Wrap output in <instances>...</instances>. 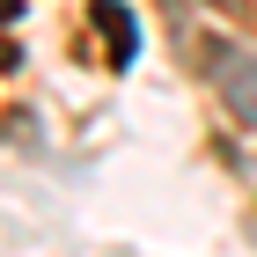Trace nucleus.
<instances>
[{
    "label": "nucleus",
    "mask_w": 257,
    "mask_h": 257,
    "mask_svg": "<svg viewBox=\"0 0 257 257\" xmlns=\"http://www.w3.org/2000/svg\"><path fill=\"white\" fill-rule=\"evenodd\" d=\"M0 15H22V0H0Z\"/></svg>",
    "instance_id": "f257e3e1"
}]
</instances>
